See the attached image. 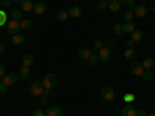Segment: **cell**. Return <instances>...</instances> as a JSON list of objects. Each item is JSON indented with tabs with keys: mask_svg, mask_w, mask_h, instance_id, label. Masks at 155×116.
<instances>
[{
	"mask_svg": "<svg viewBox=\"0 0 155 116\" xmlns=\"http://www.w3.org/2000/svg\"><path fill=\"white\" fill-rule=\"evenodd\" d=\"M113 33L115 36H123V25L121 23H115V27H113Z\"/></svg>",
	"mask_w": 155,
	"mask_h": 116,
	"instance_id": "cell-29",
	"label": "cell"
},
{
	"mask_svg": "<svg viewBox=\"0 0 155 116\" xmlns=\"http://www.w3.org/2000/svg\"><path fill=\"white\" fill-rule=\"evenodd\" d=\"M106 2H110V0H106Z\"/></svg>",
	"mask_w": 155,
	"mask_h": 116,
	"instance_id": "cell-47",
	"label": "cell"
},
{
	"mask_svg": "<svg viewBox=\"0 0 155 116\" xmlns=\"http://www.w3.org/2000/svg\"><path fill=\"white\" fill-rule=\"evenodd\" d=\"M101 96H102V99H106V101H112L113 96H115L112 87H102L101 88Z\"/></svg>",
	"mask_w": 155,
	"mask_h": 116,
	"instance_id": "cell-9",
	"label": "cell"
},
{
	"mask_svg": "<svg viewBox=\"0 0 155 116\" xmlns=\"http://www.w3.org/2000/svg\"><path fill=\"white\" fill-rule=\"evenodd\" d=\"M5 31L11 36H14L20 31V23L17 20H8V23L5 25Z\"/></svg>",
	"mask_w": 155,
	"mask_h": 116,
	"instance_id": "cell-2",
	"label": "cell"
},
{
	"mask_svg": "<svg viewBox=\"0 0 155 116\" xmlns=\"http://www.w3.org/2000/svg\"><path fill=\"white\" fill-rule=\"evenodd\" d=\"M134 44H135V42H134V40H132V39H130V40H129V42H127V48H132V47H134Z\"/></svg>",
	"mask_w": 155,
	"mask_h": 116,
	"instance_id": "cell-41",
	"label": "cell"
},
{
	"mask_svg": "<svg viewBox=\"0 0 155 116\" xmlns=\"http://www.w3.org/2000/svg\"><path fill=\"white\" fill-rule=\"evenodd\" d=\"M132 40L134 42H138V40H143V39H144V33L143 31H140V30H135L134 33H132Z\"/></svg>",
	"mask_w": 155,
	"mask_h": 116,
	"instance_id": "cell-23",
	"label": "cell"
},
{
	"mask_svg": "<svg viewBox=\"0 0 155 116\" xmlns=\"http://www.w3.org/2000/svg\"><path fill=\"white\" fill-rule=\"evenodd\" d=\"M78 57L87 60V59L90 57V51H88L87 48H79V50H78Z\"/></svg>",
	"mask_w": 155,
	"mask_h": 116,
	"instance_id": "cell-24",
	"label": "cell"
},
{
	"mask_svg": "<svg viewBox=\"0 0 155 116\" xmlns=\"http://www.w3.org/2000/svg\"><path fill=\"white\" fill-rule=\"evenodd\" d=\"M141 65H143L144 70H152L153 65H155V60L152 57H146V59H143V63H141Z\"/></svg>",
	"mask_w": 155,
	"mask_h": 116,
	"instance_id": "cell-17",
	"label": "cell"
},
{
	"mask_svg": "<svg viewBox=\"0 0 155 116\" xmlns=\"http://www.w3.org/2000/svg\"><path fill=\"white\" fill-rule=\"evenodd\" d=\"M33 8H34V3L31 0H20V9L22 11L30 12V11H33Z\"/></svg>",
	"mask_w": 155,
	"mask_h": 116,
	"instance_id": "cell-11",
	"label": "cell"
},
{
	"mask_svg": "<svg viewBox=\"0 0 155 116\" xmlns=\"http://www.w3.org/2000/svg\"><path fill=\"white\" fill-rule=\"evenodd\" d=\"M130 71H132V74L134 76H143V73H144V68H143V65H141L140 62H137V60H134V63H132V67H130Z\"/></svg>",
	"mask_w": 155,
	"mask_h": 116,
	"instance_id": "cell-7",
	"label": "cell"
},
{
	"mask_svg": "<svg viewBox=\"0 0 155 116\" xmlns=\"http://www.w3.org/2000/svg\"><path fill=\"white\" fill-rule=\"evenodd\" d=\"M3 51H5V47H3L2 44H0V56H2V54H3Z\"/></svg>",
	"mask_w": 155,
	"mask_h": 116,
	"instance_id": "cell-42",
	"label": "cell"
},
{
	"mask_svg": "<svg viewBox=\"0 0 155 116\" xmlns=\"http://www.w3.org/2000/svg\"><path fill=\"white\" fill-rule=\"evenodd\" d=\"M8 23V16L3 9H0V27H3V25Z\"/></svg>",
	"mask_w": 155,
	"mask_h": 116,
	"instance_id": "cell-28",
	"label": "cell"
},
{
	"mask_svg": "<svg viewBox=\"0 0 155 116\" xmlns=\"http://www.w3.org/2000/svg\"><path fill=\"white\" fill-rule=\"evenodd\" d=\"M33 116H47V114H45V111H44V110H41V108H36V110L33 111Z\"/></svg>",
	"mask_w": 155,
	"mask_h": 116,
	"instance_id": "cell-35",
	"label": "cell"
},
{
	"mask_svg": "<svg viewBox=\"0 0 155 116\" xmlns=\"http://www.w3.org/2000/svg\"><path fill=\"white\" fill-rule=\"evenodd\" d=\"M143 77L144 81H152L153 79V73H152V70H144V73H143Z\"/></svg>",
	"mask_w": 155,
	"mask_h": 116,
	"instance_id": "cell-31",
	"label": "cell"
},
{
	"mask_svg": "<svg viewBox=\"0 0 155 116\" xmlns=\"http://www.w3.org/2000/svg\"><path fill=\"white\" fill-rule=\"evenodd\" d=\"M19 23H20V30H31L33 28V20H30V19H22Z\"/></svg>",
	"mask_w": 155,
	"mask_h": 116,
	"instance_id": "cell-19",
	"label": "cell"
},
{
	"mask_svg": "<svg viewBox=\"0 0 155 116\" xmlns=\"http://www.w3.org/2000/svg\"><path fill=\"white\" fill-rule=\"evenodd\" d=\"M42 84H44V87H45V88L53 90V88L56 87V84H58V76H56V74H53V73H48V74L44 77Z\"/></svg>",
	"mask_w": 155,
	"mask_h": 116,
	"instance_id": "cell-1",
	"label": "cell"
},
{
	"mask_svg": "<svg viewBox=\"0 0 155 116\" xmlns=\"http://www.w3.org/2000/svg\"><path fill=\"white\" fill-rule=\"evenodd\" d=\"M153 113H155V102H153Z\"/></svg>",
	"mask_w": 155,
	"mask_h": 116,
	"instance_id": "cell-45",
	"label": "cell"
},
{
	"mask_svg": "<svg viewBox=\"0 0 155 116\" xmlns=\"http://www.w3.org/2000/svg\"><path fill=\"white\" fill-rule=\"evenodd\" d=\"M30 74H31L30 67H22V68L19 70V77H22V79H28Z\"/></svg>",
	"mask_w": 155,
	"mask_h": 116,
	"instance_id": "cell-20",
	"label": "cell"
},
{
	"mask_svg": "<svg viewBox=\"0 0 155 116\" xmlns=\"http://www.w3.org/2000/svg\"><path fill=\"white\" fill-rule=\"evenodd\" d=\"M5 71H6V68H5V65H3V63H0V77H2V76L5 74Z\"/></svg>",
	"mask_w": 155,
	"mask_h": 116,
	"instance_id": "cell-40",
	"label": "cell"
},
{
	"mask_svg": "<svg viewBox=\"0 0 155 116\" xmlns=\"http://www.w3.org/2000/svg\"><path fill=\"white\" fill-rule=\"evenodd\" d=\"M121 116H137V107H134L132 104H126L121 111H120Z\"/></svg>",
	"mask_w": 155,
	"mask_h": 116,
	"instance_id": "cell-6",
	"label": "cell"
},
{
	"mask_svg": "<svg viewBox=\"0 0 155 116\" xmlns=\"http://www.w3.org/2000/svg\"><path fill=\"white\" fill-rule=\"evenodd\" d=\"M135 31V25L132 22H126L123 25V33H127V34H132Z\"/></svg>",
	"mask_w": 155,
	"mask_h": 116,
	"instance_id": "cell-21",
	"label": "cell"
},
{
	"mask_svg": "<svg viewBox=\"0 0 155 116\" xmlns=\"http://www.w3.org/2000/svg\"><path fill=\"white\" fill-rule=\"evenodd\" d=\"M8 88H9V87H6V85H5L3 82H0V95L3 96V95H5L6 92H8Z\"/></svg>",
	"mask_w": 155,
	"mask_h": 116,
	"instance_id": "cell-34",
	"label": "cell"
},
{
	"mask_svg": "<svg viewBox=\"0 0 155 116\" xmlns=\"http://www.w3.org/2000/svg\"><path fill=\"white\" fill-rule=\"evenodd\" d=\"M147 116H155V113H152V114H147Z\"/></svg>",
	"mask_w": 155,
	"mask_h": 116,
	"instance_id": "cell-46",
	"label": "cell"
},
{
	"mask_svg": "<svg viewBox=\"0 0 155 116\" xmlns=\"http://www.w3.org/2000/svg\"><path fill=\"white\" fill-rule=\"evenodd\" d=\"M93 48H95V50H101V48H102V42H101V40H96V42L93 44Z\"/></svg>",
	"mask_w": 155,
	"mask_h": 116,
	"instance_id": "cell-38",
	"label": "cell"
},
{
	"mask_svg": "<svg viewBox=\"0 0 155 116\" xmlns=\"http://www.w3.org/2000/svg\"><path fill=\"white\" fill-rule=\"evenodd\" d=\"M121 2H120V0H110V2H109V9L110 11H113V12H116V11H120L121 9Z\"/></svg>",
	"mask_w": 155,
	"mask_h": 116,
	"instance_id": "cell-16",
	"label": "cell"
},
{
	"mask_svg": "<svg viewBox=\"0 0 155 116\" xmlns=\"http://www.w3.org/2000/svg\"><path fill=\"white\" fill-rule=\"evenodd\" d=\"M99 60H102V62H109L110 59H112V51H110V48L109 47H102L101 50H99Z\"/></svg>",
	"mask_w": 155,
	"mask_h": 116,
	"instance_id": "cell-5",
	"label": "cell"
},
{
	"mask_svg": "<svg viewBox=\"0 0 155 116\" xmlns=\"http://www.w3.org/2000/svg\"><path fill=\"white\" fill-rule=\"evenodd\" d=\"M152 14H155V5L152 6Z\"/></svg>",
	"mask_w": 155,
	"mask_h": 116,
	"instance_id": "cell-43",
	"label": "cell"
},
{
	"mask_svg": "<svg viewBox=\"0 0 155 116\" xmlns=\"http://www.w3.org/2000/svg\"><path fill=\"white\" fill-rule=\"evenodd\" d=\"M28 90H30V93H31L33 96H39V98H41L42 93H44V90H45V87H44L42 82H33Z\"/></svg>",
	"mask_w": 155,
	"mask_h": 116,
	"instance_id": "cell-3",
	"label": "cell"
},
{
	"mask_svg": "<svg viewBox=\"0 0 155 116\" xmlns=\"http://www.w3.org/2000/svg\"><path fill=\"white\" fill-rule=\"evenodd\" d=\"M17 81H19V74H16V73H8V74L3 76V81H2V82H3L6 87H11V85H16Z\"/></svg>",
	"mask_w": 155,
	"mask_h": 116,
	"instance_id": "cell-4",
	"label": "cell"
},
{
	"mask_svg": "<svg viewBox=\"0 0 155 116\" xmlns=\"http://www.w3.org/2000/svg\"><path fill=\"white\" fill-rule=\"evenodd\" d=\"M135 101V95L134 93H126L124 95V102L126 104H130V102H134Z\"/></svg>",
	"mask_w": 155,
	"mask_h": 116,
	"instance_id": "cell-32",
	"label": "cell"
},
{
	"mask_svg": "<svg viewBox=\"0 0 155 116\" xmlns=\"http://www.w3.org/2000/svg\"><path fill=\"white\" fill-rule=\"evenodd\" d=\"M68 17H70V16H68V11H65V9H59V11L56 12V19H58L59 22H67Z\"/></svg>",
	"mask_w": 155,
	"mask_h": 116,
	"instance_id": "cell-15",
	"label": "cell"
},
{
	"mask_svg": "<svg viewBox=\"0 0 155 116\" xmlns=\"http://www.w3.org/2000/svg\"><path fill=\"white\" fill-rule=\"evenodd\" d=\"M132 11H134V16L135 17H144L147 14V6L146 5H137Z\"/></svg>",
	"mask_w": 155,
	"mask_h": 116,
	"instance_id": "cell-8",
	"label": "cell"
},
{
	"mask_svg": "<svg viewBox=\"0 0 155 116\" xmlns=\"http://www.w3.org/2000/svg\"><path fill=\"white\" fill-rule=\"evenodd\" d=\"M106 9H109V2H106V0L98 2V5H96V11L98 12H102V11H106Z\"/></svg>",
	"mask_w": 155,
	"mask_h": 116,
	"instance_id": "cell-26",
	"label": "cell"
},
{
	"mask_svg": "<svg viewBox=\"0 0 155 116\" xmlns=\"http://www.w3.org/2000/svg\"><path fill=\"white\" fill-rule=\"evenodd\" d=\"M45 114H47V116H62V110H61V107H58V105H51V107L47 108Z\"/></svg>",
	"mask_w": 155,
	"mask_h": 116,
	"instance_id": "cell-10",
	"label": "cell"
},
{
	"mask_svg": "<svg viewBox=\"0 0 155 116\" xmlns=\"http://www.w3.org/2000/svg\"><path fill=\"white\" fill-rule=\"evenodd\" d=\"M12 44L14 45H22L23 42H25V34H20V33H17V34H14L12 36Z\"/></svg>",
	"mask_w": 155,
	"mask_h": 116,
	"instance_id": "cell-18",
	"label": "cell"
},
{
	"mask_svg": "<svg viewBox=\"0 0 155 116\" xmlns=\"http://www.w3.org/2000/svg\"><path fill=\"white\" fill-rule=\"evenodd\" d=\"M9 2H20V0H9Z\"/></svg>",
	"mask_w": 155,
	"mask_h": 116,
	"instance_id": "cell-44",
	"label": "cell"
},
{
	"mask_svg": "<svg viewBox=\"0 0 155 116\" xmlns=\"http://www.w3.org/2000/svg\"><path fill=\"white\" fill-rule=\"evenodd\" d=\"M124 57H126V59H130V60L137 59V51H135L134 48H127V50L124 51Z\"/></svg>",
	"mask_w": 155,
	"mask_h": 116,
	"instance_id": "cell-25",
	"label": "cell"
},
{
	"mask_svg": "<svg viewBox=\"0 0 155 116\" xmlns=\"http://www.w3.org/2000/svg\"><path fill=\"white\" fill-rule=\"evenodd\" d=\"M137 116H147V113L143 108H137Z\"/></svg>",
	"mask_w": 155,
	"mask_h": 116,
	"instance_id": "cell-37",
	"label": "cell"
},
{
	"mask_svg": "<svg viewBox=\"0 0 155 116\" xmlns=\"http://www.w3.org/2000/svg\"><path fill=\"white\" fill-rule=\"evenodd\" d=\"M50 93H51V90H48V88L44 90V93H42V96H41V102H42V104H47V102H48V96H50Z\"/></svg>",
	"mask_w": 155,
	"mask_h": 116,
	"instance_id": "cell-30",
	"label": "cell"
},
{
	"mask_svg": "<svg viewBox=\"0 0 155 116\" xmlns=\"http://www.w3.org/2000/svg\"><path fill=\"white\" fill-rule=\"evenodd\" d=\"M98 60H99V56H98V54H90V57L87 59V62L90 63V65H95Z\"/></svg>",
	"mask_w": 155,
	"mask_h": 116,
	"instance_id": "cell-33",
	"label": "cell"
},
{
	"mask_svg": "<svg viewBox=\"0 0 155 116\" xmlns=\"http://www.w3.org/2000/svg\"><path fill=\"white\" fill-rule=\"evenodd\" d=\"M68 16L70 17H73V19H78V17H79L81 16V8L79 6H70L68 8Z\"/></svg>",
	"mask_w": 155,
	"mask_h": 116,
	"instance_id": "cell-14",
	"label": "cell"
},
{
	"mask_svg": "<svg viewBox=\"0 0 155 116\" xmlns=\"http://www.w3.org/2000/svg\"><path fill=\"white\" fill-rule=\"evenodd\" d=\"M33 11L36 12L37 16H41V14H44V12H47V5H45V3H42V2L34 3V8H33Z\"/></svg>",
	"mask_w": 155,
	"mask_h": 116,
	"instance_id": "cell-12",
	"label": "cell"
},
{
	"mask_svg": "<svg viewBox=\"0 0 155 116\" xmlns=\"http://www.w3.org/2000/svg\"><path fill=\"white\" fill-rule=\"evenodd\" d=\"M121 5H126V6H132L135 3V0H120Z\"/></svg>",
	"mask_w": 155,
	"mask_h": 116,
	"instance_id": "cell-36",
	"label": "cell"
},
{
	"mask_svg": "<svg viewBox=\"0 0 155 116\" xmlns=\"http://www.w3.org/2000/svg\"><path fill=\"white\" fill-rule=\"evenodd\" d=\"M9 17H11V20L20 22V20H22V11H20V9H12V11L9 12Z\"/></svg>",
	"mask_w": 155,
	"mask_h": 116,
	"instance_id": "cell-22",
	"label": "cell"
},
{
	"mask_svg": "<svg viewBox=\"0 0 155 116\" xmlns=\"http://www.w3.org/2000/svg\"><path fill=\"white\" fill-rule=\"evenodd\" d=\"M134 17H135V16H134V11H132V9H127V11L123 12V19H124L126 22H132Z\"/></svg>",
	"mask_w": 155,
	"mask_h": 116,
	"instance_id": "cell-27",
	"label": "cell"
},
{
	"mask_svg": "<svg viewBox=\"0 0 155 116\" xmlns=\"http://www.w3.org/2000/svg\"><path fill=\"white\" fill-rule=\"evenodd\" d=\"M34 56L33 54H25L23 57H22V63H23V65L22 67H31L33 65V63H34Z\"/></svg>",
	"mask_w": 155,
	"mask_h": 116,
	"instance_id": "cell-13",
	"label": "cell"
},
{
	"mask_svg": "<svg viewBox=\"0 0 155 116\" xmlns=\"http://www.w3.org/2000/svg\"><path fill=\"white\" fill-rule=\"evenodd\" d=\"M0 3H2V6H5V8H8V6L11 5L9 0H0Z\"/></svg>",
	"mask_w": 155,
	"mask_h": 116,
	"instance_id": "cell-39",
	"label": "cell"
}]
</instances>
